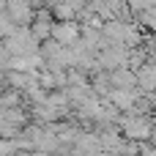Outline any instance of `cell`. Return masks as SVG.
Segmentation results:
<instances>
[{
    "instance_id": "cell-11",
    "label": "cell",
    "mask_w": 156,
    "mask_h": 156,
    "mask_svg": "<svg viewBox=\"0 0 156 156\" xmlns=\"http://www.w3.org/2000/svg\"><path fill=\"white\" fill-rule=\"evenodd\" d=\"M156 0H126V8L132 11V14H143V11H148V8H154Z\"/></svg>"
},
{
    "instance_id": "cell-5",
    "label": "cell",
    "mask_w": 156,
    "mask_h": 156,
    "mask_svg": "<svg viewBox=\"0 0 156 156\" xmlns=\"http://www.w3.org/2000/svg\"><path fill=\"white\" fill-rule=\"evenodd\" d=\"M5 14L16 25H30L33 22V14H36V5L30 0H5Z\"/></svg>"
},
{
    "instance_id": "cell-2",
    "label": "cell",
    "mask_w": 156,
    "mask_h": 156,
    "mask_svg": "<svg viewBox=\"0 0 156 156\" xmlns=\"http://www.w3.org/2000/svg\"><path fill=\"white\" fill-rule=\"evenodd\" d=\"M118 123H121V129H123V137H129V140H148V137H151V129H154L151 118L143 115V112L126 115V118H121Z\"/></svg>"
},
{
    "instance_id": "cell-9",
    "label": "cell",
    "mask_w": 156,
    "mask_h": 156,
    "mask_svg": "<svg viewBox=\"0 0 156 156\" xmlns=\"http://www.w3.org/2000/svg\"><path fill=\"white\" fill-rule=\"evenodd\" d=\"M52 16L55 19H77V8L69 3V0H60V3H52Z\"/></svg>"
},
{
    "instance_id": "cell-8",
    "label": "cell",
    "mask_w": 156,
    "mask_h": 156,
    "mask_svg": "<svg viewBox=\"0 0 156 156\" xmlns=\"http://www.w3.org/2000/svg\"><path fill=\"white\" fill-rule=\"evenodd\" d=\"M52 22L55 19H44V16H33V22H30V30H33V36L36 38H49L52 36Z\"/></svg>"
},
{
    "instance_id": "cell-7",
    "label": "cell",
    "mask_w": 156,
    "mask_h": 156,
    "mask_svg": "<svg viewBox=\"0 0 156 156\" xmlns=\"http://www.w3.org/2000/svg\"><path fill=\"white\" fill-rule=\"evenodd\" d=\"M137 71V85L143 88V93H156V63H143L134 69Z\"/></svg>"
},
{
    "instance_id": "cell-10",
    "label": "cell",
    "mask_w": 156,
    "mask_h": 156,
    "mask_svg": "<svg viewBox=\"0 0 156 156\" xmlns=\"http://www.w3.org/2000/svg\"><path fill=\"white\" fill-rule=\"evenodd\" d=\"M14 30H16V22H14L5 11H0V41H3V38H8Z\"/></svg>"
},
{
    "instance_id": "cell-6",
    "label": "cell",
    "mask_w": 156,
    "mask_h": 156,
    "mask_svg": "<svg viewBox=\"0 0 156 156\" xmlns=\"http://www.w3.org/2000/svg\"><path fill=\"white\" fill-rule=\"evenodd\" d=\"M110 85L112 88H137V71L132 66H118V69H110Z\"/></svg>"
},
{
    "instance_id": "cell-1",
    "label": "cell",
    "mask_w": 156,
    "mask_h": 156,
    "mask_svg": "<svg viewBox=\"0 0 156 156\" xmlns=\"http://www.w3.org/2000/svg\"><path fill=\"white\" fill-rule=\"evenodd\" d=\"M3 49H8L11 55H30V52H38L41 49V38L33 36L30 25H16V30L0 41Z\"/></svg>"
},
{
    "instance_id": "cell-4",
    "label": "cell",
    "mask_w": 156,
    "mask_h": 156,
    "mask_svg": "<svg viewBox=\"0 0 156 156\" xmlns=\"http://www.w3.org/2000/svg\"><path fill=\"white\" fill-rule=\"evenodd\" d=\"M104 96H107V101H110L115 110H121V112H129V110L137 104V99H140L137 88H110Z\"/></svg>"
},
{
    "instance_id": "cell-3",
    "label": "cell",
    "mask_w": 156,
    "mask_h": 156,
    "mask_svg": "<svg viewBox=\"0 0 156 156\" xmlns=\"http://www.w3.org/2000/svg\"><path fill=\"white\" fill-rule=\"evenodd\" d=\"M80 33H82V25H80L77 19H55V22H52V38H55L58 44L71 47V44L80 38Z\"/></svg>"
}]
</instances>
